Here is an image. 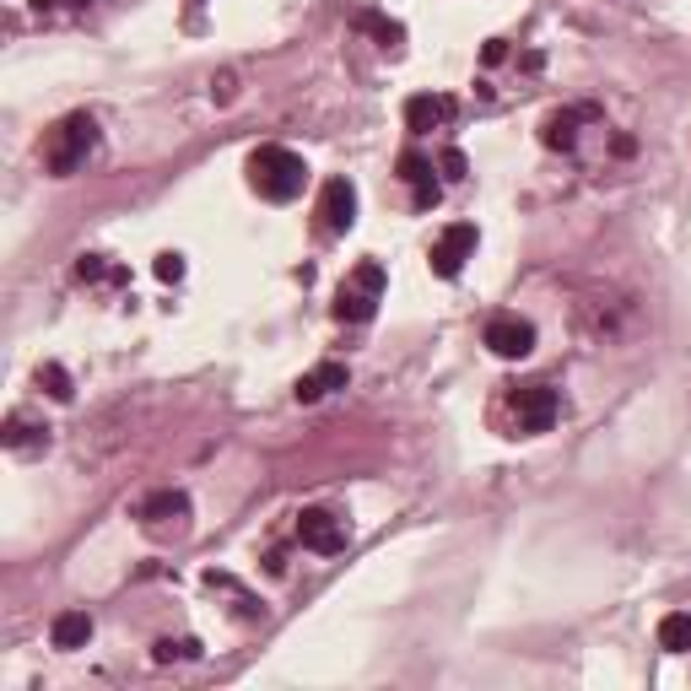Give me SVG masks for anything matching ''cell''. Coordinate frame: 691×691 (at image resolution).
<instances>
[{"label": "cell", "mask_w": 691, "mask_h": 691, "mask_svg": "<svg viewBox=\"0 0 691 691\" xmlns=\"http://www.w3.org/2000/svg\"><path fill=\"white\" fill-rule=\"evenodd\" d=\"M248 184H254V195L286 205V201L303 195V184H308V163H303L297 152H286V146H260V152L248 157Z\"/></svg>", "instance_id": "1"}, {"label": "cell", "mask_w": 691, "mask_h": 691, "mask_svg": "<svg viewBox=\"0 0 691 691\" xmlns=\"http://www.w3.org/2000/svg\"><path fill=\"white\" fill-rule=\"evenodd\" d=\"M357 28H363V33H373V39L384 43V49H400V43H406V28H400V22H389L384 11H363V17H357Z\"/></svg>", "instance_id": "18"}, {"label": "cell", "mask_w": 691, "mask_h": 691, "mask_svg": "<svg viewBox=\"0 0 691 691\" xmlns=\"http://www.w3.org/2000/svg\"><path fill=\"white\" fill-rule=\"evenodd\" d=\"M400 184H410V195H416V211H433V205L444 201V184L433 179V157H421V152H400Z\"/></svg>", "instance_id": "12"}, {"label": "cell", "mask_w": 691, "mask_h": 691, "mask_svg": "<svg viewBox=\"0 0 691 691\" xmlns=\"http://www.w3.org/2000/svg\"><path fill=\"white\" fill-rule=\"evenodd\" d=\"M77 276H82V282H103V276H109L114 286H130V271H124V265H109L103 254H82V260H77Z\"/></svg>", "instance_id": "19"}, {"label": "cell", "mask_w": 691, "mask_h": 691, "mask_svg": "<svg viewBox=\"0 0 691 691\" xmlns=\"http://www.w3.org/2000/svg\"><path fill=\"white\" fill-rule=\"evenodd\" d=\"M346 384H352V367L346 363H319L292 384V395H297V406H314V400H325L329 389H346Z\"/></svg>", "instance_id": "13"}, {"label": "cell", "mask_w": 691, "mask_h": 691, "mask_svg": "<svg viewBox=\"0 0 691 691\" xmlns=\"http://www.w3.org/2000/svg\"><path fill=\"white\" fill-rule=\"evenodd\" d=\"M319 227L329 238L357 227V184L352 179H325V190H319Z\"/></svg>", "instance_id": "6"}, {"label": "cell", "mask_w": 691, "mask_h": 691, "mask_svg": "<svg viewBox=\"0 0 691 691\" xmlns=\"http://www.w3.org/2000/svg\"><path fill=\"white\" fill-rule=\"evenodd\" d=\"M152 271H157V282H184V254H173V248H167V254H157V265H152Z\"/></svg>", "instance_id": "22"}, {"label": "cell", "mask_w": 691, "mask_h": 691, "mask_svg": "<svg viewBox=\"0 0 691 691\" xmlns=\"http://www.w3.org/2000/svg\"><path fill=\"white\" fill-rule=\"evenodd\" d=\"M595 120H600V109H595V103L557 109V114H546V120H540V146H546V152H572V146H578V124H595Z\"/></svg>", "instance_id": "10"}, {"label": "cell", "mask_w": 691, "mask_h": 691, "mask_svg": "<svg viewBox=\"0 0 691 691\" xmlns=\"http://www.w3.org/2000/svg\"><path fill=\"white\" fill-rule=\"evenodd\" d=\"M297 540L308 551H319V557H335V551H346V519H335L329 508H303L297 514Z\"/></svg>", "instance_id": "7"}, {"label": "cell", "mask_w": 691, "mask_h": 691, "mask_svg": "<svg viewBox=\"0 0 691 691\" xmlns=\"http://www.w3.org/2000/svg\"><path fill=\"white\" fill-rule=\"evenodd\" d=\"M659 649L691 653V610H670V616L659 621Z\"/></svg>", "instance_id": "16"}, {"label": "cell", "mask_w": 691, "mask_h": 691, "mask_svg": "<svg viewBox=\"0 0 691 691\" xmlns=\"http://www.w3.org/2000/svg\"><path fill=\"white\" fill-rule=\"evenodd\" d=\"M54 6H60V0H33V11H54Z\"/></svg>", "instance_id": "24"}, {"label": "cell", "mask_w": 691, "mask_h": 691, "mask_svg": "<svg viewBox=\"0 0 691 691\" xmlns=\"http://www.w3.org/2000/svg\"><path fill=\"white\" fill-rule=\"evenodd\" d=\"M39 389L49 395V400H60V406H71L77 400V384H71V373L60 363H43L39 367Z\"/></svg>", "instance_id": "17"}, {"label": "cell", "mask_w": 691, "mask_h": 691, "mask_svg": "<svg viewBox=\"0 0 691 691\" xmlns=\"http://www.w3.org/2000/svg\"><path fill=\"white\" fill-rule=\"evenodd\" d=\"M438 173H444L448 184H459V179H465V173H470V157H465V152H459V146H448L444 157H438Z\"/></svg>", "instance_id": "21"}, {"label": "cell", "mask_w": 691, "mask_h": 691, "mask_svg": "<svg viewBox=\"0 0 691 691\" xmlns=\"http://www.w3.org/2000/svg\"><path fill=\"white\" fill-rule=\"evenodd\" d=\"M487 346L491 357H502V363H519V357H529L535 352V325L529 319H519V314H497L487 325Z\"/></svg>", "instance_id": "9"}, {"label": "cell", "mask_w": 691, "mask_h": 691, "mask_svg": "<svg viewBox=\"0 0 691 691\" xmlns=\"http://www.w3.org/2000/svg\"><path fill=\"white\" fill-rule=\"evenodd\" d=\"M141 525L152 529V535H184V525H190V497L184 491H152L146 502H141V514H135Z\"/></svg>", "instance_id": "8"}, {"label": "cell", "mask_w": 691, "mask_h": 691, "mask_svg": "<svg viewBox=\"0 0 691 691\" xmlns=\"http://www.w3.org/2000/svg\"><path fill=\"white\" fill-rule=\"evenodd\" d=\"M378 303H384V265L378 260H363L341 292H335V319L341 325H367L373 314H378Z\"/></svg>", "instance_id": "3"}, {"label": "cell", "mask_w": 691, "mask_h": 691, "mask_svg": "<svg viewBox=\"0 0 691 691\" xmlns=\"http://www.w3.org/2000/svg\"><path fill=\"white\" fill-rule=\"evenodd\" d=\"M454 114H459V103H454L448 92H416V98H406V130H410V135L444 130Z\"/></svg>", "instance_id": "11"}, {"label": "cell", "mask_w": 691, "mask_h": 691, "mask_svg": "<svg viewBox=\"0 0 691 691\" xmlns=\"http://www.w3.org/2000/svg\"><path fill=\"white\" fill-rule=\"evenodd\" d=\"M98 152V120L92 114H65L43 135V167L54 179H71L77 167H87V157Z\"/></svg>", "instance_id": "2"}, {"label": "cell", "mask_w": 691, "mask_h": 691, "mask_svg": "<svg viewBox=\"0 0 691 691\" xmlns=\"http://www.w3.org/2000/svg\"><path fill=\"white\" fill-rule=\"evenodd\" d=\"M71 6H77V11H87V6H92V0H71Z\"/></svg>", "instance_id": "25"}, {"label": "cell", "mask_w": 691, "mask_h": 691, "mask_svg": "<svg viewBox=\"0 0 691 691\" xmlns=\"http://www.w3.org/2000/svg\"><path fill=\"white\" fill-rule=\"evenodd\" d=\"M49 643L54 649H87L92 643V616L87 610H60L54 627H49Z\"/></svg>", "instance_id": "14"}, {"label": "cell", "mask_w": 691, "mask_h": 691, "mask_svg": "<svg viewBox=\"0 0 691 691\" xmlns=\"http://www.w3.org/2000/svg\"><path fill=\"white\" fill-rule=\"evenodd\" d=\"M508 406H514V421H519V433H551V421H557V410H562V395L551 389V384H514V395H508Z\"/></svg>", "instance_id": "4"}, {"label": "cell", "mask_w": 691, "mask_h": 691, "mask_svg": "<svg viewBox=\"0 0 691 691\" xmlns=\"http://www.w3.org/2000/svg\"><path fill=\"white\" fill-rule=\"evenodd\" d=\"M157 664H173V659H201V638H163L157 649H152Z\"/></svg>", "instance_id": "20"}, {"label": "cell", "mask_w": 691, "mask_h": 691, "mask_svg": "<svg viewBox=\"0 0 691 691\" xmlns=\"http://www.w3.org/2000/svg\"><path fill=\"white\" fill-rule=\"evenodd\" d=\"M0 438H6L11 454H33V448H49V427L28 421V416L17 410V416H6V433H0Z\"/></svg>", "instance_id": "15"}, {"label": "cell", "mask_w": 691, "mask_h": 691, "mask_svg": "<svg viewBox=\"0 0 691 691\" xmlns=\"http://www.w3.org/2000/svg\"><path fill=\"white\" fill-rule=\"evenodd\" d=\"M481 60H487V65H502V60H508V43H502V39H491L487 49H481Z\"/></svg>", "instance_id": "23"}, {"label": "cell", "mask_w": 691, "mask_h": 691, "mask_svg": "<svg viewBox=\"0 0 691 691\" xmlns=\"http://www.w3.org/2000/svg\"><path fill=\"white\" fill-rule=\"evenodd\" d=\"M476 254V227L470 222H454V227H444L438 238H433V248H427V265H433V276H444V282H454L459 271H465V260Z\"/></svg>", "instance_id": "5"}]
</instances>
